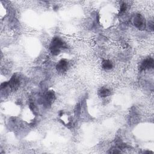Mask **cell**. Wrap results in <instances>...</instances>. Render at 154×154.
Segmentation results:
<instances>
[{"instance_id":"6da1fadb","label":"cell","mask_w":154,"mask_h":154,"mask_svg":"<svg viewBox=\"0 0 154 154\" xmlns=\"http://www.w3.org/2000/svg\"><path fill=\"white\" fill-rule=\"evenodd\" d=\"M64 45H65V43H63V41L61 39V38L58 37L54 38L52 42H51V44L50 46L51 53H52L54 56L58 55L60 52L61 48L64 47Z\"/></svg>"},{"instance_id":"7a4b0ae2","label":"cell","mask_w":154,"mask_h":154,"mask_svg":"<svg viewBox=\"0 0 154 154\" xmlns=\"http://www.w3.org/2000/svg\"><path fill=\"white\" fill-rule=\"evenodd\" d=\"M153 66V60L152 58H148L143 61L140 67V69L143 71L152 68Z\"/></svg>"},{"instance_id":"3957f363","label":"cell","mask_w":154,"mask_h":154,"mask_svg":"<svg viewBox=\"0 0 154 154\" xmlns=\"http://www.w3.org/2000/svg\"><path fill=\"white\" fill-rule=\"evenodd\" d=\"M68 67V62L65 59H62L57 63V65L56 66V69L57 71H58L59 72L63 73L66 71Z\"/></svg>"},{"instance_id":"277c9868","label":"cell","mask_w":154,"mask_h":154,"mask_svg":"<svg viewBox=\"0 0 154 154\" xmlns=\"http://www.w3.org/2000/svg\"><path fill=\"white\" fill-rule=\"evenodd\" d=\"M134 21V25L138 29H142V28L144 27L145 28V24L144 23V19L141 15H138L135 16Z\"/></svg>"},{"instance_id":"5b68a950","label":"cell","mask_w":154,"mask_h":154,"mask_svg":"<svg viewBox=\"0 0 154 154\" xmlns=\"http://www.w3.org/2000/svg\"><path fill=\"white\" fill-rule=\"evenodd\" d=\"M19 85V81L15 75H14L9 82V86L13 90H16L18 88Z\"/></svg>"},{"instance_id":"8992f818","label":"cell","mask_w":154,"mask_h":154,"mask_svg":"<svg viewBox=\"0 0 154 154\" xmlns=\"http://www.w3.org/2000/svg\"><path fill=\"white\" fill-rule=\"evenodd\" d=\"M55 99V94L53 91H49L47 92L45 96V103L48 105L51 104Z\"/></svg>"},{"instance_id":"52a82bcc","label":"cell","mask_w":154,"mask_h":154,"mask_svg":"<svg viewBox=\"0 0 154 154\" xmlns=\"http://www.w3.org/2000/svg\"><path fill=\"white\" fill-rule=\"evenodd\" d=\"M111 93V92L110 91V90L106 88V87H102L100 88L98 91V95L100 97L102 98H105L110 95Z\"/></svg>"},{"instance_id":"ba28073f","label":"cell","mask_w":154,"mask_h":154,"mask_svg":"<svg viewBox=\"0 0 154 154\" xmlns=\"http://www.w3.org/2000/svg\"><path fill=\"white\" fill-rule=\"evenodd\" d=\"M102 68L106 70H110L113 68V65L109 60H104L102 63Z\"/></svg>"},{"instance_id":"9c48e42d","label":"cell","mask_w":154,"mask_h":154,"mask_svg":"<svg viewBox=\"0 0 154 154\" xmlns=\"http://www.w3.org/2000/svg\"><path fill=\"white\" fill-rule=\"evenodd\" d=\"M80 113H81V106H80V104H78L75 107V114L76 116H79Z\"/></svg>"},{"instance_id":"30bf717a","label":"cell","mask_w":154,"mask_h":154,"mask_svg":"<svg viewBox=\"0 0 154 154\" xmlns=\"http://www.w3.org/2000/svg\"><path fill=\"white\" fill-rule=\"evenodd\" d=\"M126 10V5L125 3H123L121 6H120V14H123L124 13Z\"/></svg>"}]
</instances>
